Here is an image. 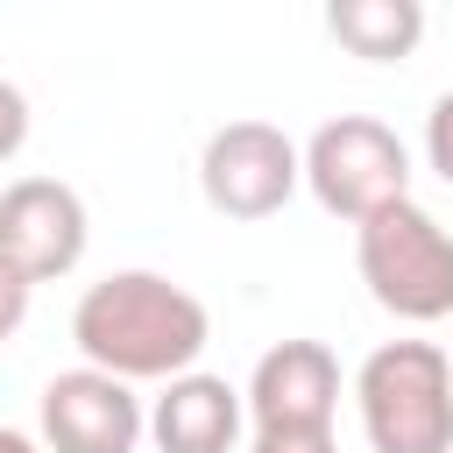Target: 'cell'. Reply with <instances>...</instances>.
I'll use <instances>...</instances> for the list:
<instances>
[{"label":"cell","mask_w":453,"mask_h":453,"mask_svg":"<svg viewBox=\"0 0 453 453\" xmlns=\"http://www.w3.org/2000/svg\"><path fill=\"white\" fill-rule=\"evenodd\" d=\"M326 28H333V42H347L368 64H403L425 42V7L418 0H333Z\"/></svg>","instance_id":"obj_10"},{"label":"cell","mask_w":453,"mask_h":453,"mask_svg":"<svg viewBox=\"0 0 453 453\" xmlns=\"http://www.w3.org/2000/svg\"><path fill=\"white\" fill-rule=\"evenodd\" d=\"M92 219L64 177H14L0 191V262L21 283H57L85 262Z\"/></svg>","instance_id":"obj_6"},{"label":"cell","mask_w":453,"mask_h":453,"mask_svg":"<svg viewBox=\"0 0 453 453\" xmlns=\"http://www.w3.org/2000/svg\"><path fill=\"white\" fill-rule=\"evenodd\" d=\"M248 418L255 432H333L340 403V361L326 340H276L248 375Z\"/></svg>","instance_id":"obj_8"},{"label":"cell","mask_w":453,"mask_h":453,"mask_svg":"<svg viewBox=\"0 0 453 453\" xmlns=\"http://www.w3.org/2000/svg\"><path fill=\"white\" fill-rule=\"evenodd\" d=\"M241 411H248V396L226 375L191 368V375L163 382V396L149 403V439H156V453H234Z\"/></svg>","instance_id":"obj_9"},{"label":"cell","mask_w":453,"mask_h":453,"mask_svg":"<svg viewBox=\"0 0 453 453\" xmlns=\"http://www.w3.org/2000/svg\"><path fill=\"white\" fill-rule=\"evenodd\" d=\"M425 163L453 184V92H439L432 113H425Z\"/></svg>","instance_id":"obj_11"},{"label":"cell","mask_w":453,"mask_h":453,"mask_svg":"<svg viewBox=\"0 0 453 453\" xmlns=\"http://www.w3.org/2000/svg\"><path fill=\"white\" fill-rule=\"evenodd\" d=\"M149 411L134 382L106 368H64L42 382V453H134Z\"/></svg>","instance_id":"obj_7"},{"label":"cell","mask_w":453,"mask_h":453,"mask_svg":"<svg viewBox=\"0 0 453 453\" xmlns=\"http://www.w3.org/2000/svg\"><path fill=\"white\" fill-rule=\"evenodd\" d=\"M71 340H78L85 368H106L120 382H177L198 368V354L212 340V311L156 269H113V276L85 283V297L71 311Z\"/></svg>","instance_id":"obj_1"},{"label":"cell","mask_w":453,"mask_h":453,"mask_svg":"<svg viewBox=\"0 0 453 453\" xmlns=\"http://www.w3.org/2000/svg\"><path fill=\"white\" fill-rule=\"evenodd\" d=\"M354 262H361V283L368 297L403 319V326H439L453 319V234L418 205H389L375 219L354 226Z\"/></svg>","instance_id":"obj_3"},{"label":"cell","mask_w":453,"mask_h":453,"mask_svg":"<svg viewBox=\"0 0 453 453\" xmlns=\"http://www.w3.org/2000/svg\"><path fill=\"white\" fill-rule=\"evenodd\" d=\"M255 453H340L333 432H255Z\"/></svg>","instance_id":"obj_14"},{"label":"cell","mask_w":453,"mask_h":453,"mask_svg":"<svg viewBox=\"0 0 453 453\" xmlns=\"http://www.w3.org/2000/svg\"><path fill=\"white\" fill-rule=\"evenodd\" d=\"M21 142H28V99H21V85L0 78V163H14Z\"/></svg>","instance_id":"obj_12"},{"label":"cell","mask_w":453,"mask_h":453,"mask_svg":"<svg viewBox=\"0 0 453 453\" xmlns=\"http://www.w3.org/2000/svg\"><path fill=\"white\" fill-rule=\"evenodd\" d=\"M446 354H453V347H446Z\"/></svg>","instance_id":"obj_16"},{"label":"cell","mask_w":453,"mask_h":453,"mask_svg":"<svg viewBox=\"0 0 453 453\" xmlns=\"http://www.w3.org/2000/svg\"><path fill=\"white\" fill-rule=\"evenodd\" d=\"M375 453H453V354L439 340H382L354 375Z\"/></svg>","instance_id":"obj_2"},{"label":"cell","mask_w":453,"mask_h":453,"mask_svg":"<svg viewBox=\"0 0 453 453\" xmlns=\"http://www.w3.org/2000/svg\"><path fill=\"white\" fill-rule=\"evenodd\" d=\"M28 290H35V283H21V276L0 262V347L21 333V319H28Z\"/></svg>","instance_id":"obj_13"},{"label":"cell","mask_w":453,"mask_h":453,"mask_svg":"<svg viewBox=\"0 0 453 453\" xmlns=\"http://www.w3.org/2000/svg\"><path fill=\"white\" fill-rule=\"evenodd\" d=\"M304 191L333 219L361 226V219H375V212L411 198V149L375 113H333L304 142Z\"/></svg>","instance_id":"obj_4"},{"label":"cell","mask_w":453,"mask_h":453,"mask_svg":"<svg viewBox=\"0 0 453 453\" xmlns=\"http://www.w3.org/2000/svg\"><path fill=\"white\" fill-rule=\"evenodd\" d=\"M0 453H42L28 432H14V425H0Z\"/></svg>","instance_id":"obj_15"},{"label":"cell","mask_w":453,"mask_h":453,"mask_svg":"<svg viewBox=\"0 0 453 453\" xmlns=\"http://www.w3.org/2000/svg\"><path fill=\"white\" fill-rule=\"evenodd\" d=\"M304 184V149L276 120H226L198 149V191L219 219H269Z\"/></svg>","instance_id":"obj_5"}]
</instances>
